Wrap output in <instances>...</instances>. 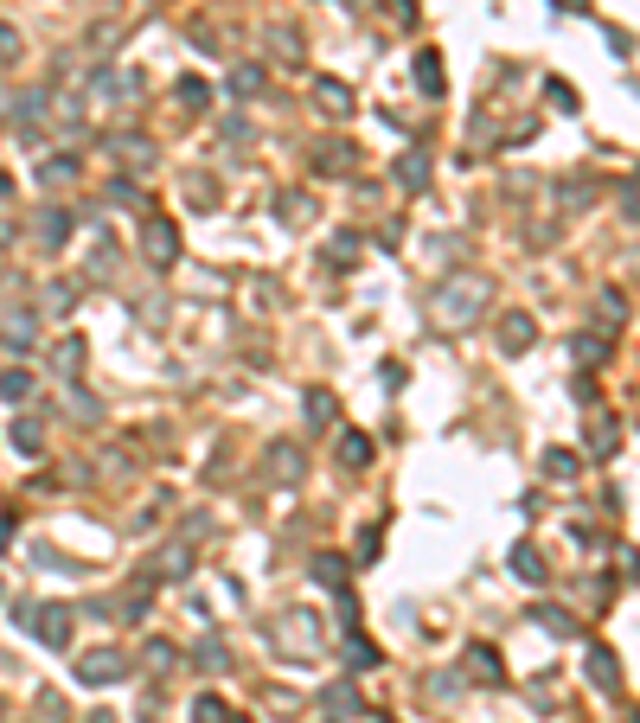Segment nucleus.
Masks as SVG:
<instances>
[{
    "label": "nucleus",
    "instance_id": "423d86ee",
    "mask_svg": "<svg viewBox=\"0 0 640 723\" xmlns=\"http://www.w3.org/2000/svg\"><path fill=\"white\" fill-rule=\"evenodd\" d=\"M397 180H403V186H422V180H430V161H422V154H416V161H403V167H397Z\"/></svg>",
    "mask_w": 640,
    "mask_h": 723
},
{
    "label": "nucleus",
    "instance_id": "1a4fd4ad",
    "mask_svg": "<svg viewBox=\"0 0 640 723\" xmlns=\"http://www.w3.org/2000/svg\"><path fill=\"white\" fill-rule=\"evenodd\" d=\"M192 717H199V723H225V704H218V698H199Z\"/></svg>",
    "mask_w": 640,
    "mask_h": 723
},
{
    "label": "nucleus",
    "instance_id": "9d476101",
    "mask_svg": "<svg viewBox=\"0 0 640 723\" xmlns=\"http://www.w3.org/2000/svg\"><path fill=\"white\" fill-rule=\"evenodd\" d=\"M320 109H333V116H339V109H352V103H346V90H339V84H320Z\"/></svg>",
    "mask_w": 640,
    "mask_h": 723
},
{
    "label": "nucleus",
    "instance_id": "f03ea898",
    "mask_svg": "<svg viewBox=\"0 0 640 723\" xmlns=\"http://www.w3.org/2000/svg\"><path fill=\"white\" fill-rule=\"evenodd\" d=\"M173 250H180L173 225H167V218H154V225H148V256H154V263H173Z\"/></svg>",
    "mask_w": 640,
    "mask_h": 723
},
{
    "label": "nucleus",
    "instance_id": "f257e3e1",
    "mask_svg": "<svg viewBox=\"0 0 640 723\" xmlns=\"http://www.w3.org/2000/svg\"><path fill=\"white\" fill-rule=\"evenodd\" d=\"M122 672H128V666H122L116 653H90V660L78 666V679H84V685H116Z\"/></svg>",
    "mask_w": 640,
    "mask_h": 723
},
{
    "label": "nucleus",
    "instance_id": "7ed1b4c3",
    "mask_svg": "<svg viewBox=\"0 0 640 723\" xmlns=\"http://www.w3.org/2000/svg\"><path fill=\"white\" fill-rule=\"evenodd\" d=\"M500 346H506V352H525V346H532V320H525V314H513V320L500 327Z\"/></svg>",
    "mask_w": 640,
    "mask_h": 723
},
{
    "label": "nucleus",
    "instance_id": "6e6552de",
    "mask_svg": "<svg viewBox=\"0 0 640 723\" xmlns=\"http://www.w3.org/2000/svg\"><path fill=\"white\" fill-rule=\"evenodd\" d=\"M346 461L366 468V461H372V442H366V436H346Z\"/></svg>",
    "mask_w": 640,
    "mask_h": 723
},
{
    "label": "nucleus",
    "instance_id": "0eeeda50",
    "mask_svg": "<svg viewBox=\"0 0 640 723\" xmlns=\"http://www.w3.org/2000/svg\"><path fill=\"white\" fill-rule=\"evenodd\" d=\"M589 672H596V685H615L621 672H615V660L608 653H589Z\"/></svg>",
    "mask_w": 640,
    "mask_h": 723
},
{
    "label": "nucleus",
    "instance_id": "39448f33",
    "mask_svg": "<svg viewBox=\"0 0 640 723\" xmlns=\"http://www.w3.org/2000/svg\"><path fill=\"white\" fill-rule=\"evenodd\" d=\"M513 570L525 576V583H544V563H538V551H525V544L513 551Z\"/></svg>",
    "mask_w": 640,
    "mask_h": 723
},
{
    "label": "nucleus",
    "instance_id": "20e7f679",
    "mask_svg": "<svg viewBox=\"0 0 640 723\" xmlns=\"http://www.w3.org/2000/svg\"><path fill=\"white\" fill-rule=\"evenodd\" d=\"M39 634H45L51 646H64V640H70V615H64V608H45V615H39Z\"/></svg>",
    "mask_w": 640,
    "mask_h": 723
},
{
    "label": "nucleus",
    "instance_id": "9b49d317",
    "mask_svg": "<svg viewBox=\"0 0 640 723\" xmlns=\"http://www.w3.org/2000/svg\"><path fill=\"white\" fill-rule=\"evenodd\" d=\"M308 416H314V422H327V416H333V397H327V391H314V397H308Z\"/></svg>",
    "mask_w": 640,
    "mask_h": 723
}]
</instances>
